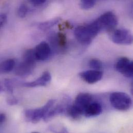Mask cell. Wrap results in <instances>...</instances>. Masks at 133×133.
<instances>
[{"mask_svg": "<svg viewBox=\"0 0 133 133\" xmlns=\"http://www.w3.org/2000/svg\"><path fill=\"white\" fill-rule=\"evenodd\" d=\"M93 96L89 93H80L76 96L71 106H69L67 114L74 119H78L83 116L84 112L87 107L92 102Z\"/></svg>", "mask_w": 133, "mask_h": 133, "instance_id": "1", "label": "cell"}, {"mask_svg": "<svg viewBox=\"0 0 133 133\" xmlns=\"http://www.w3.org/2000/svg\"><path fill=\"white\" fill-rule=\"evenodd\" d=\"M100 32L95 21L85 25L77 27L74 31L76 38L82 45L90 44Z\"/></svg>", "mask_w": 133, "mask_h": 133, "instance_id": "2", "label": "cell"}, {"mask_svg": "<svg viewBox=\"0 0 133 133\" xmlns=\"http://www.w3.org/2000/svg\"><path fill=\"white\" fill-rule=\"evenodd\" d=\"M36 61L34 50L29 49L26 50L24 54L22 62L15 68V74L22 77L29 76L33 72Z\"/></svg>", "mask_w": 133, "mask_h": 133, "instance_id": "3", "label": "cell"}, {"mask_svg": "<svg viewBox=\"0 0 133 133\" xmlns=\"http://www.w3.org/2000/svg\"><path fill=\"white\" fill-rule=\"evenodd\" d=\"M56 100L50 99L47 103L40 108L28 109L24 111L25 119L32 123H37L42 119H44L49 109L55 104Z\"/></svg>", "mask_w": 133, "mask_h": 133, "instance_id": "4", "label": "cell"}, {"mask_svg": "<svg viewBox=\"0 0 133 133\" xmlns=\"http://www.w3.org/2000/svg\"><path fill=\"white\" fill-rule=\"evenodd\" d=\"M111 105L115 109L120 111L129 110L132 105V100L127 93L122 92L112 93L109 97Z\"/></svg>", "mask_w": 133, "mask_h": 133, "instance_id": "5", "label": "cell"}, {"mask_svg": "<svg viewBox=\"0 0 133 133\" xmlns=\"http://www.w3.org/2000/svg\"><path fill=\"white\" fill-rule=\"evenodd\" d=\"M99 32H111L115 30L118 22L117 16L112 11L106 12L95 20Z\"/></svg>", "mask_w": 133, "mask_h": 133, "instance_id": "6", "label": "cell"}, {"mask_svg": "<svg viewBox=\"0 0 133 133\" xmlns=\"http://www.w3.org/2000/svg\"><path fill=\"white\" fill-rule=\"evenodd\" d=\"M110 38L115 44L129 45L133 43V35L130 31L125 29H119L111 32Z\"/></svg>", "mask_w": 133, "mask_h": 133, "instance_id": "7", "label": "cell"}, {"mask_svg": "<svg viewBox=\"0 0 133 133\" xmlns=\"http://www.w3.org/2000/svg\"><path fill=\"white\" fill-rule=\"evenodd\" d=\"M117 71L127 78H132L133 76V62L126 57L119 59L115 65Z\"/></svg>", "mask_w": 133, "mask_h": 133, "instance_id": "8", "label": "cell"}, {"mask_svg": "<svg viewBox=\"0 0 133 133\" xmlns=\"http://www.w3.org/2000/svg\"><path fill=\"white\" fill-rule=\"evenodd\" d=\"M33 50L37 61H45L50 57L51 54L49 45L45 42L39 43Z\"/></svg>", "mask_w": 133, "mask_h": 133, "instance_id": "9", "label": "cell"}, {"mask_svg": "<svg viewBox=\"0 0 133 133\" xmlns=\"http://www.w3.org/2000/svg\"><path fill=\"white\" fill-rule=\"evenodd\" d=\"M80 78L89 84H94L101 80L103 76L101 70H89L80 73Z\"/></svg>", "mask_w": 133, "mask_h": 133, "instance_id": "10", "label": "cell"}, {"mask_svg": "<svg viewBox=\"0 0 133 133\" xmlns=\"http://www.w3.org/2000/svg\"><path fill=\"white\" fill-rule=\"evenodd\" d=\"M51 80V76L50 73L46 71L39 78L35 80L28 82L23 83V86L28 88H34L36 87H44L46 86L50 82Z\"/></svg>", "mask_w": 133, "mask_h": 133, "instance_id": "11", "label": "cell"}, {"mask_svg": "<svg viewBox=\"0 0 133 133\" xmlns=\"http://www.w3.org/2000/svg\"><path fill=\"white\" fill-rule=\"evenodd\" d=\"M68 106H66V104L65 103H60L57 105H55L54 104L49 109L43 120L45 121H48L57 116L66 113Z\"/></svg>", "mask_w": 133, "mask_h": 133, "instance_id": "12", "label": "cell"}, {"mask_svg": "<svg viewBox=\"0 0 133 133\" xmlns=\"http://www.w3.org/2000/svg\"><path fill=\"white\" fill-rule=\"evenodd\" d=\"M103 111V107L100 103L92 102L85 110L83 116L87 118L94 117L100 115Z\"/></svg>", "mask_w": 133, "mask_h": 133, "instance_id": "13", "label": "cell"}, {"mask_svg": "<svg viewBox=\"0 0 133 133\" xmlns=\"http://www.w3.org/2000/svg\"><path fill=\"white\" fill-rule=\"evenodd\" d=\"M61 20V18L57 17L55 19L49 20L48 21L41 22L38 25V28L43 31L48 30L54 26L55 25L57 24Z\"/></svg>", "mask_w": 133, "mask_h": 133, "instance_id": "14", "label": "cell"}, {"mask_svg": "<svg viewBox=\"0 0 133 133\" xmlns=\"http://www.w3.org/2000/svg\"><path fill=\"white\" fill-rule=\"evenodd\" d=\"M16 62L14 59H7L0 64V68L3 73H8L10 72L15 68Z\"/></svg>", "mask_w": 133, "mask_h": 133, "instance_id": "15", "label": "cell"}, {"mask_svg": "<svg viewBox=\"0 0 133 133\" xmlns=\"http://www.w3.org/2000/svg\"><path fill=\"white\" fill-rule=\"evenodd\" d=\"M54 38L52 42L54 43H55V44H56L58 47L62 48L65 47L67 44V38L66 36L64 33H58Z\"/></svg>", "mask_w": 133, "mask_h": 133, "instance_id": "16", "label": "cell"}, {"mask_svg": "<svg viewBox=\"0 0 133 133\" xmlns=\"http://www.w3.org/2000/svg\"><path fill=\"white\" fill-rule=\"evenodd\" d=\"M96 4L94 0H83L80 2V6L83 9L87 10L93 8Z\"/></svg>", "mask_w": 133, "mask_h": 133, "instance_id": "17", "label": "cell"}, {"mask_svg": "<svg viewBox=\"0 0 133 133\" xmlns=\"http://www.w3.org/2000/svg\"><path fill=\"white\" fill-rule=\"evenodd\" d=\"M49 130L52 133H69L66 128L60 125H54L49 127Z\"/></svg>", "mask_w": 133, "mask_h": 133, "instance_id": "18", "label": "cell"}, {"mask_svg": "<svg viewBox=\"0 0 133 133\" xmlns=\"http://www.w3.org/2000/svg\"><path fill=\"white\" fill-rule=\"evenodd\" d=\"M89 66L93 69V70H100V69L103 67V64L100 60L94 59L90 61Z\"/></svg>", "mask_w": 133, "mask_h": 133, "instance_id": "19", "label": "cell"}, {"mask_svg": "<svg viewBox=\"0 0 133 133\" xmlns=\"http://www.w3.org/2000/svg\"><path fill=\"white\" fill-rule=\"evenodd\" d=\"M28 7L24 4H22L18 8L17 14L20 18H24L28 12Z\"/></svg>", "mask_w": 133, "mask_h": 133, "instance_id": "20", "label": "cell"}, {"mask_svg": "<svg viewBox=\"0 0 133 133\" xmlns=\"http://www.w3.org/2000/svg\"><path fill=\"white\" fill-rule=\"evenodd\" d=\"M46 2L45 0H31L30 1V3L32 4L33 6L36 7L41 6L43 4H44Z\"/></svg>", "mask_w": 133, "mask_h": 133, "instance_id": "21", "label": "cell"}, {"mask_svg": "<svg viewBox=\"0 0 133 133\" xmlns=\"http://www.w3.org/2000/svg\"><path fill=\"white\" fill-rule=\"evenodd\" d=\"M6 102H7V103L8 105L12 106V105H15L17 104L18 102V100L16 97L11 96V97H8L7 99Z\"/></svg>", "mask_w": 133, "mask_h": 133, "instance_id": "22", "label": "cell"}, {"mask_svg": "<svg viewBox=\"0 0 133 133\" xmlns=\"http://www.w3.org/2000/svg\"><path fill=\"white\" fill-rule=\"evenodd\" d=\"M7 17L6 14H0V29L6 23L7 21Z\"/></svg>", "mask_w": 133, "mask_h": 133, "instance_id": "23", "label": "cell"}, {"mask_svg": "<svg viewBox=\"0 0 133 133\" xmlns=\"http://www.w3.org/2000/svg\"><path fill=\"white\" fill-rule=\"evenodd\" d=\"M6 119V116L3 113L0 114V124L3 123Z\"/></svg>", "mask_w": 133, "mask_h": 133, "instance_id": "24", "label": "cell"}, {"mask_svg": "<svg viewBox=\"0 0 133 133\" xmlns=\"http://www.w3.org/2000/svg\"><path fill=\"white\" fill-rule=\"evenodd\" d=\"M4 92V86L2 81H0V93Z\"/></svg>", "mask_w": 133, "mask_h": 133, "instance_id": "25", "label": "cell"}, {"mask_svg": "<svg viewBox=\"0 0 133 133\" xmlns=\"http://www.w3.org/2000/svg\"><path fill=\"white\" fill-rule=\"evenodd\" d=\"M39 133V132H32V133Z\"/></svg>", "mask_w": 133, "mask_h": 133, "instance_id": "26", "label": "cell"}, {"mask_svg": "<svg viewBox=\"0 0 133 133\" xmlns=\"http://www.w3.org/2000/svg\"><path fill=\"white\" fill-rule=\"evenodd\" d=\"M2 74V71H1V68H0V74Z\"/></svg>", "mask_w": 133, "mask_h": 133, "instance_id": "27", "label": "cell"}]
</instances>
